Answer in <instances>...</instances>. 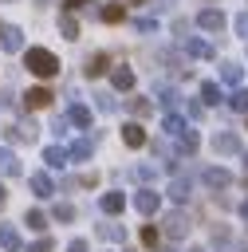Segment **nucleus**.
<instances>
[{
    "mask_svg": "<svg viewBox=\"0 0 248 252\" xmlns=\"http://www.w3.org/2000/svg\"><path fill=\"white\" fill-rule=\"evenodd\" d=\"M240 213H244V220H248V201H244V205H240Z\"/></svg>",
    "mask_w": 248,
    "mask_h": 252,
    "instance_id": "37998d69",
    "label": "nucleus"
},
{
    "mask_svg": "<svg viewBox=\"0 0 248 252\" xmlns=\"http://www.w3.org/2000/svg\"><path fill=\"white\" fill-rule=\"evenodd\" d=\"M67 252H91V244H87V240H83V236H75V240H71V244H67Z\"/></svg>",
    "mask_w": 248,
    "mask_h": 252,
    "instance_id": "e433bc0d",
    "label": "nucleus"
},
{
    "mask_svg": "<svg viewBox=\"0 0 248 252\" xmlns=\"http://www.w3.org/2000/svg\"><path fill=\"white\" fill-rule=\"evenodd\" d=\"M236 32L248 39V12H240V16H236Z\"/></svg>",
    "mask_w": 248,
    "mask_h": 252,
    "instance_id": "4c0bfd02",
    "label": "nucleus"
},
{
    "mask_svg": "<svg viewBox=\"0 0 248 252\" xmlns=\"http://www.w3.org/2000/svg\"><path fill=\"white\" fill-rule=\"evenodd\" d=\"M63 4H67V12H71V8H83L87 0H63Z\"/></svg>",
    "mask_w": 248,
    "mask_h": 252,
    "instance_id": "a19ab883",
    "label": "nucleus"
},
{
    "mask_svg": "<svg viewBox=\"0 0 248 252\" xmlns=\"http://www.w3.org/2000/svg\"><path fill=\"white\" fill-rule=\"evenodd\" d=\"M24 67H28L35 79H51V75H59V59H55L47 47H28V51H24Z\"/></svg>",
    "mask_w": 248,
    "mask_h": 252,
    "instance_id": "f257e3e1",
    "label": "nucleus"
},
{
    "mask_svg": "<svg viewBox=\"0 0 248 252\" xmlns=\"http://www.w3.org/2000/svg\"><path fill=\"white\" fill-rule=\"evenodd\" d=\"M213 150H217V154H236V150H240V138H236L232 130H224V134L213 138Z\"/></svg>",
    "mask_w": 248,
    "mask_h": 252,
    "instance_id": "9b49d317",
    "label": "nucleus"
},
{
    "mask_svg": "<svg viewBox=\"0 0 248 252\" xmlns=\"http://www.w3.org/2000/svg\"><path fill=\"white\" fill-rule=\"evenodd\" d=\"M169 197H173V201H189V181L173 177V185H169Z\"/></svg>",
    "mask_w": 248,
    "mask_h": 252,
    "instance_id": "c85d7f7f",
    "label": "nucleus"
},
{
    "mask_svg": "<svg viewBox=\"0 0 248 252\" xmlns=\"http://www.w3.org/2000/svg\"><path fill=\"white\" fill-rule=\"evenodd\" d=\"M0 32H4V24H0Z\"/></svg>",
    "mask_w": 248,
    "mask_h": 252,
    "instance_id": "de8ad7c7",
    "label": "nucleus"
},
{
    "mask_svg": "<svg viewBox=\"0 0 248 252\" xmlns=\"http://www.w3.org/2000/svg\"><path fill=\"white\" fill-rule=\"evenodd\" d=\"M91 150H94V146H91V138H75L67 154H71V161H87V158H91Z\"/></svg>",
    "mask_w": 248,
    "mask_h": 252,
    "instance_id": "a211bd4d",
    "label": "nucleus"
},
{
    "mask_svg": "<svg viewBox=\"0 0 248 252\" xmlns=\"http://www.w3.org/2000/svg\"><path fill=\"white\" fill-rule=\"evenodd\" d=\"M51 217H55L59 224H67V220H75V205H67V201H59V205L51 209Z\"/></svg>",
    "mask_w": 248,
    "mask_h": 252,
    "instance_id": "a878e982",
    "label": "nucleus"
},
{
    "mask_svg": "<svg viewBox=\"0 0 248 252\" xmlns=\"http://www.w3.org/2000/svg\"><path fill=\"white\" fill-rule=\"evenodd\" d=\"M134 205H138V213H146V217H154V213L161 209V193H154V189H138V197H134Z\"/></svg>",
    "mask_w": 248,
    "mask_h": 252,
    "instance_id": "7ed1b4c3",
    "label": "nucleus"
},
{
    "mask_svg": "<svg viewBox=\"0 0 248 252\" xmlns=\"http://www.w3.org/2000/svg\"><path fill=\"white\" fill-rule=\"evenodd\" d=\"M130 110H134L138 118H146V114H154V102H150V98H130Z\"/></svg>",
    "mask_w": 248,
    "mask_h": 252,
    "instance_id": "473e14b6",
    "label": "nucleus"
},
{
    "mask_svg": "<svg viewBox=\"0 0 248 252\" xmlns=\"http://www.w3.org/2000/svg\"><path fill=\"white\" fill-rule=\"evenodd\" d=\"M28 185H31V193H35V197H43V201H47V197H55V181H51L47 173H31V177H28Z\"/></svg>",
    "mask_w": 248,
    "mask_h": 252,
    "instance_id": "423d86ee",
    "label": "nucleus"
},
{
    "mask_svg": "<svg viewBox=\"0 0 248 252\" xmlns=\"http://www.w3.org/2000/svg\"><path fill=\"white\" fill-rule=\"evenodd\" d=\"M154 94H157V102H161V106H165V110H173V106H177V102H181V94H177V91H173V87H154Z\"/></svg>",
    "mask_w": 248,
    "mask_h": 252,
    "instance_id": "aec40b11",
    "label": "nucleus"
},
{
    "mask_svg": "<svg viewBox=\"0 0 248 252\" xmlns=\"http://www.w3.org/2000/svg\"><path fill=\"white\" fill-rule=\"evenodd\" d=\"M197 24H201L205 32H213V35H220V32H224V12H220V8H205V12L197 16Z\"/></svg>",
    "mask_w": 248,
    "mask_h": 252,
    "instance_id": "f03ea898",
    "label": "nucleus"
},
{
    "mask_svg": "<svg viewBox=\"0 0 248 252\" xmlns=\"http://www.w3.org/2000/svg\"><path fill=\"white\" fill-rule=\"evenodd\" d=\"M55 244H51V236H39L35 244H28V252H51Z\"/></svg>",
    "mask_w": 248,
    "mask_h": 252,
    "instance_id": "72a5a7b5",
    "label": "nucleus"
},
{
    "mask_svg": "<svg viewBox=\"0 0 248 252\" xmlns=\"http://www.w3.org/2000/svg\"><path fill=\"white\" fill-rule=\"evenodd\" d=\"M244 169H248V154H244Z\"/></svg>",
    "mask_w": 248,
    "mask_h": 252,
    "instance_id": "a18cd8bd",
    "label": "nucleus"
},
{
    "mask_svg": "<svg viewBox=\"0 0 248 252\" xmlns=\"http://www.w3.org/2000/svg\"><path fill=\"white\" fill-rule=\"evenodd\" d=\"M201 98H205L209 106H213V102H220V87H217L213 79H205V83H201Z\"/></svg>",
    "mask_w": 248,
    "mask_h": 252,
    "instance_id": "393cba45",
    "label": "nucleus"
},
{
    "mask_svg": "<svg viewBox=\"0 0 248 252\" xmlns=\"http://www.w3.org/2000/svg\"><path fill=\"white\" fill-rule=\"evenodd\" d=\"M181 47H185L189 55H197V59H213V47H209V39H197V35H185V39H181Z\"/></svg>",
    "mask_w": 248,
    "mask_h": 252,
    "instance_id": "6e6552de",
    "label": "nucleus"
},
{
    "mask_svg": "<svg viewBox=\"0 0 248 252\" xmlns=\"http://www.w3.org/2000/svg\"><path fill=\"white\" fill-rule=\"evenodd\" d=\"M126 252H134V248H126Z\"/></svg>",
    "mask_w": 248,
    "mask_h": 252,
    "instance_id": "49530a36",
    "label": "nucleus"
},
{
    "mask_svg": "<svg viewBox=\"0 0 248 252\" xmlns=\"http://www.w3.org/2000/svg\"><path fill=\"white\" fill-rule=\"evenodd\" d=\"M59 32H63L67 39H79V20H75L71 12H63V16H59Z\"/></svg>",
    "mask_w": 248,
    "mask_h": 252,
    "instance_id": "4be33fe9",
    "label": "nucleus"
},
{
    "mask_svg": "<svg viewBox=\"0 0 248 252\" xmlns=\"http://www.w3.org/2000/svg\"><path fill=\"white\" fill-rule=\"evenodd\" d=\"M51 98H55V94H51L47 87H31V91L24 94V106H28V110H43V106H51Z\"/></svg>",
    "mask_w": 248,
    "mask_h": 252,
    "instance_id": "20e7f679",
    "label": "nucleus"
},
{
    "mask_svg": "<svg viewBox=\"0 0 248 252\" xmlns=\"http://www.w3.org/2000/svg\"><path fill=\"white\" fill-rule=\"evenodd\" d=\"M228 106L240 110V114H248V91H232V94H228Z\"/></svg>",
    "mask_w": 248,
    "mask_h": 252,
    "instance_id": "7c9ffc66",
    "label": "nucleus"
},
{
    "mask_svg": "<svg viewBox=\"0 0 248 252\" xmlns=\"http://www.w3.org/2000/svg\"><path fill=\"white\" fill-rule=\"evenodd\" d=\"M20 173V161H16V154L8 150V146H0V177H16Z\"/></svg>",
    "mask_w": 248,
    "mask_h": 252,
    "instance_id": "2eb2a0df",
    "label": "nucleus"
},
{
    "mask_svg": "<svg viewBox=\"0 0 248 252\" xmlns=\"http://www.w3.org/2000/svg\"><path fill=\"white\" fill-rule=\"evenodd\" d=\"M130 4H146V0H130Z\"/></svg>",
    "mask_w": 248,
    "mask_h": 252,
    "instance_id": "c03bdc74",
    "label": "nucleus"
},
{
    "mask_svg": "<svg viewBox=\"0 0 248 252\" xmlns=\"http://www.w3.org/2000/svg\"><path fill=\"white\" fill-rule=\"evenodd\" d=\"M154 28H157V24H154L150 16H142V20H138V32H154Z\"/></svg>",
    "mask_w": 248,
    "mask_h": 252,
    "instance_id": "ea45409f",
    "label": "nucleus"
},
{
    "mask_svg": "<svg viewBox=\"0 0 248 252\" xmlns=\"http://www.w3.org/2000/svg\"><path fill=\"white\" fill-rule=\"evenodd\" d=\"M220 79H224V83H232V87H236V83H240V79H244V71H240V63H220Z\"/></svg>",
    "mask_w": 248,
    "mask_h": 252,
    "instance_id": "b1692460",
    "label": "nucleus"
},
{
    "mask_svg": "<svg viewBox=\"0 0 248 252\" xmlns=\"http://www.w3.org/2000/svg\"><path fill=\"white\" fill-rule=\"evenodd\" d=\"M0 248H4V252H20V248H24L16 224H0Z\"/></svg>",
    "mask_w": 248,
    "mask_h": 252,
    "instance_id": "ddd939ff",
    "label": "nucleus"
},
{
    "mask_svg": "<svg viewBox=\"0 0 248 252\" xmlns=\"http://www.w3.org/2000/svg\"><path fill=\"white\" fill-rule=\"evenodd\" d=\"M185 114H189V118H201V102L189 98V102H185Z\"/></svg>",
    "mask_w": 248,
    "mask_h": 252,
    "instance_id": "58836bf2",
    "label": "nucleus"
},
{
    "mask_svg": "<svg viewBox=\"0 0 248 252\" xmlns=\"http://www.w3.org/2000/svg\"><path fill=\"white\" fill-rule=\"evenodd\" d=\"M110 83H114V91H130L134 87V71L130 67H114L110 71Z\"/></svg>",
    "mask_w": 248,
    "mask_h": 252,
    "instance_id": "dca6fc26",
    "label": "nucleus"
},
{
    "mask_svg": "<svg viewBox=\"0 0 248 252\" xmlns=\"http://www.w3.org/2000/svg\"><path fill=\"white\" fill-rule=\"evenodd\" d=\"M98 209H102L106 217H118V213L126 209V197H122V189H114V193H102V197H98Z\"/></svg>",
    "mask_w": 248,
    "mask_h": 252,
    "instance_id": "39448f33",
    "label": "nucleus"
},
{
    "mask_svg": "<svg viewBox=\"0 0 248 252\" xmlns=\"http://www.w3.org/2000/svg\"><path fill=\"white\" fill-rule=\"evenodd\" d=\"M142 244H150V248L157 244V228H154V224H146V228H142Z\"/></svg>",
    "mask_w": 248,
    "mask_h": 252,
    "instance_id": "f704fd0d",
    "label": "nucleus"
},
{
    "mask_svg": "<svg viewBox=\"0 0 248 252\" xmlns=\"http://www.w3.org/2000/svg\"><path fill=\"white\" fill-rule=\"evenodd\" d=\"M4 201H8V189H4V185H0V209H4Z\"/></svg>",
    "mask_w": 248,
    "mask_h": 252,
    "instance_id": "79ce46f5",
    "label": "nucleus"
},
{
    "mask_svg": "<svg viewBox=\"0 0 248 252\" xmlns=\"http://www.w3.org/2000/svg\"><path fill=\"white\" fill-rule=\"evenodd\" d=\"M43 161H47L51 169H63V165L71 161V154H67L63 146H47V150H43Z\"/></svg>",
    "mask_w": 248,
    "mask_h": 252,
    "instance_id": "4468645a",
    "label": "nucleus"
},
{
    "mask_svg": "<svg viewBox=\"0 0 248 252\" xmlns=\"http://www.w3.org/2000/svg\"><path fill=\"white\" fill-rule=\"evenodd\" d=\"M94 98H98V110H106V114H110V110H118V98H114L110 91H98Z\"/></svg>",
    "mask_w": 248,
    "mask_h": 252,
    "instance_id": "2f4dec72",
    "label": "nucleus"
},
{
    "mask_svg": "<svg viewBox=\"0 0 248 252\" xmlns=\"http://www.w3.org/2000/svg\"><path fill=\"white\" fill-rule=\"evenodd\" d=\"M67 122H75V126H91V110H87L83 102H71V110H67Z\"/></svg>",
    "mask_w": 248,
    "mask_h": 252,
    "instance_id": "412c9836",
    "label": "nucleus"
},
{
    "mask_svg": "<svg viewBox=\"0 0 248 252\" xmlns=\"http://www.w3.org/2000/svg\"><path fill=\"white\" fill-rule=\"evenodd\" d=\"M122 142H126L130 150H142V146H146V130H142L138 122H126V126H122Z\"/></svg>",
    "mask_w": 248,
    "mask_h": 252,
    "instance_id": "1a4fd4ad",
    "label": "nucleus"
},
{
    "mask_svg": "<svg viewBox=\"0 0 248 252\" xmlns=\"http://www.w3.org/2000/svg\"><path fill=\"white\" fill-rule=\"evenodd\" d=\"M0 47H4V51H20V47H24V32L12 28V24H4V32H0Z\"/></svg>",
    "mask_w": 248,
    "mask_h": 252,
    "instance_id": "0eeeda50",
    "label": "nucleus"
},
{
    "mask_svg": "<svg viewBox=\"0 0 248 252\" xmlns=\"http://www.w3.org/2000/svg\"><path fill=\"white\" fill-rule=\"evenodd\" d=\"M24 224H28L31 232H43V228H47V213H39V209H28V217H24Z\"/></svg>",
    "mask_w": 248,
    "mask_h": 252,
    "instance_id": "5701e85b",
    "label": "nucleus"
},
{
    "mask_svg": "<svg viewBox=\"0 0 248 252\" xmlns=\"http://www.w3.org/2000/svg\"><path fill=\"white\" fill-rule=\"evenodd\" d=\"M134 177H138V181H154V165H138Z\"/></svg>",
    "mask_w": 248,
    "mask_h": 252,
    "instance_id": "c9c22d12",
    "label": "nucleus"
},
{
    "mask_svg": "<svg viewBox=\"0 0 248 252\" xmlns=\"http://www.w3.org/2000/svg\"><path fill=\"white\" fill-rule=\"evenodd\" d=\"M102 71H106V55L98 51V55H91V59H87V67H83V75H87V79H98Z\"/></svg>",
    "mask_w": 248,
    "mask_h": 252,
    "instance_id": "6ab92c4d",
    "label": "nucleus"
},
{
    "mask_svg": "<svg viewBox=\"0 0 248 252\" xmlns=\"http://www.w3.org/2000/svg\"><path fill=\"white\" fill-rule=\"evenodd\" d=\"M165 232H169L173 240H181V236L189 232V217H185V213H169V217H165Z\"/></svg>",
    "mask_w": 248,
    "mask_h": 252,
    "instance_id": "9d476101",
    "label": "nucleus"
},
{
    "mask_svg": "<svg viewBox=\"0 0 248 252\" xmlns=\"http://www.w3.org/2000/svg\"><path fill=\"white\" fill-rule=\"evenodd\" d=\"M197 146H201L197 130H189V126H185V130L177 134V150H181V154H197Z\"/></svg>",
    "mask_w": 248,
    "mask_h": 252,
    "instance_id": "f3484780",
    "label": "nucleus"
},
{
    "mask_svg": "<svg viewBox=\"0 0 248 252\" xmlns=\"http://www.w3.org/2000/svg\"><path fill=\"white\" fill-rule=\"evenodd\" d=\"M205 185L209 189H224V185H232V173L220 169V165H213V169H205Z\"/></svg>",
    "mask_w": 248,
    "mask_h": 252,
    "instance_id": "f8f14e48",
    "label": "nucleus"
},
{
    "mask_svg": "<svg viewBox=\"0 0 248 252\" xmlns=\"http://www.w3.org/2000/svg\"><path fill=\"white\" fill-rule=\"evenodd\" d=\"M98 16H102V20H106V24H118V20H122V16H126V8H122V4H106V8H102V12H98Z\"/></svg>",
    "mask_w": 248,
    "mask_h": 252,
    "instance_id": "bb28decb",
    "label": "nucleus"
},
{
    "mask_svg": "<svg viewBox=\"0 0 248 252\" xmlns=\"http://www.w3.org/2000/svg\"><path fill=\"white\" fill-rule=\"evenodd\" d=\"M98 236H102V240H122L126 228H122V224H98Z\"/></svg>",
    "mask_w": 248,
    "mask_h": 252,
    "instance_id": "c756f323",
    "label": "nucleus"
},
{
    "mask_svg": "<svg viewBox=\"0 0 248 252\" xmlns=\"http://www.w3.org/2000/svg\"><path fill=\"white\" fill-rule=\"evenodd\" d=\"M161 126H165V134H173V138H177V134L185 130V118H181V114H165V122H161Z\"/></svg>",
    "mask_w": 248,
    "mask_h": 252,
    "instance_id": "cd10ccee",
    "label": "nucleus"
}]
</instances>
